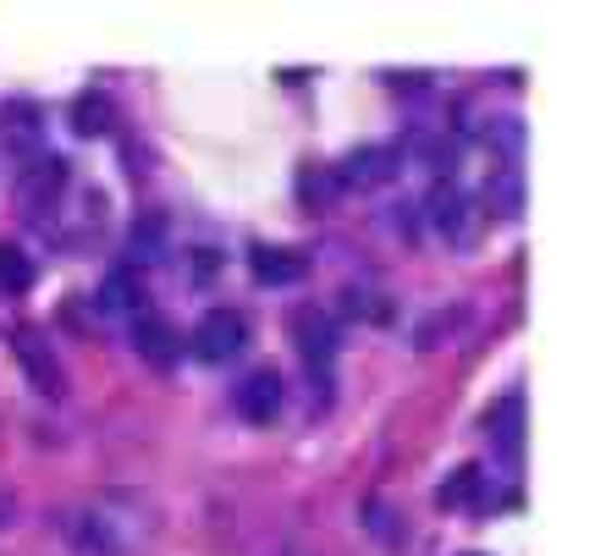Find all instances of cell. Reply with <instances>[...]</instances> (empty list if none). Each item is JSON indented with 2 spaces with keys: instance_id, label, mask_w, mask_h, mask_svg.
Here are the masks:
<instances>
[{
  "instance_id": "cell-13",
  "label": "cell",
  "mask_w": 595,
  "mask_h": 556,
  "mask_svg": "<svg viewBox=\"0 0 595 556\" xmlns=\"http://www.w3.org/2000/svg\"><path fill=\"white\" fill-rule=\"evenodd\" d=\"M480 496H485V474L474 469V462L453 469V480H442V491H436V502H442L447 512H458V507H469V502H480Z\"/></svg>"
},
{
  "instance_id": "cell-12",
  "label": "cell",
  "mask_w": 595,
  "mask_h": 556,
  "mask_svg": "<svg viewBox=\"0 0 595 556\" xmlns=\"http://www.w3.org/2000/svg\"><path fill=\"white\" fill-rule=\"evenodd\" d=\"M298 199H303L309 210H331L336 199H343L336 165H303V171H298Z\"/></svg>"
},
{
  "instance_id": "cell-16",
  "label": "cell",
  "mask_w": 595,
  "mask_h": 556,
  "mask_svg": "<svg viewBox=\"0 0 595 556\" xmlns=\"http://www.w3.org/2000/svg\"><path fill=\"white\" fill-rule=\"evenodd\" d=\"M100 304L116 309V314H133L144 304V287H138V275L133 270H111L106 275V287H100Z\"/></svg>"
},
{
  "instance_id": "cell-1",
  "label": "cell",
  "mask_w": 595,
  "mask_h": 556,
  "mask_svg": "<svg viewBox=\"0 0 595 556\" xmlns=\"http://www.w3.org/2000/svg\"><path fill=\"white\" fill-rule=\"evenodd\" d=\"M243 342H248V325H243V314H232V309H210V314L194 325V353H199L204 363L237 358Z\"/></svg>"
},
{
  "instance_id": "cell-15",
  "label": "cell",
  "mask_w": 595,
  "mask_h": 556,
  "mask_svg": "<svg viewBox=\"0 0 595 556\" xmlns=\"http://www.w3.org/2000/svg\"><path fill=\"white\" fill-rule=\"evenodd\" d=\"M72 127H77L83 138L111 133V100L100 95V88H95V95H77V100H72Z\"/></svg>"
},
{
  "instance_id": "cell-5",
  "label": "cell",
  "mask_w": 595,
  "mask_h": 556,
  "mask_svg": "<svg viewBox=\"0 0 595 556\" xmlns=\"http://www.w3.org/2000/svg\"><path fill=\"white\" fill-rule=\"evenodd\" d=\"M424 205H431V221H436V226H442L458 248H469V243H474V215H480V205H469V199L453 188V182H436Z\"/></svg>"
},
{
  "instance_id": "cell-18",
  "label": "cell",
  "mask_w": 595,
  "mask_h": 556,
  "mask_svg": "<svg viewBox=\"0 0 595 556\" xmlns=\"http://www.w3.org/2000/svg\"><path fill=\"white\" fill-rule=\"evenodd\" d=\"M364 529H370L381 545H397V540H402V518H392L386 502H370V507H364Z\"/></svg>"
},
{
  "instance_id": "cell-9",
  "label": "cell",
  "mask_w": 595,
  "mask_h": 556,
  "mask_svg": "<svg viewBox=\"0 0 595 556\" xmlns=\"http://www.w3.org/2000/svg\"><path fill=\"white\" fill-rule=\"evenodd\" d=\"M133 353L144 363H154V369H172L177 363V331L165 325L160 314H138L133 320Z\"/></svg>"
},
{
  "instance_id": "cell-22",
  "label": "cell",
  "mask_w": 595,
  "mask_h": 556,
  "mask_svg": "<svg viewBox=\"0 0 595 556\" xmlns=\"http://www.w3.org/2000/svg\"><path fill=\"white\" fill-rule=\"evenodd\" d=\"M469 556H474V551H469Z\"/></svg>"
},
{
  "instance_id": "cell-7",
  "label": "cell",
  "mask_w": 595,
  "mask_h": 556,
  "mask_svg": "<svg viewBox=\"0 0 595 556\" xmlns=\"http://www.w3.org/2000/svg\"><path fill=\"white\" fill-rule=\"evenodd\" d=\"M39 138H45V116L34 100H12V106H0V149H12V155H39Z\"/></svg>"
},
{
  "instance_id": "cell-20",
  "label": "cell",
  "mask_w": 595,
  "mask_h": 556,
  "mask_svg": "<svg viewBox=\"0 0 595 556\" xmlns=\"http://www.w3.org/2000/svg\"><path fill=\"white\" fill-rule=\"evenodd\" d=\"M194 270H199V282H210V275L221 270V254H215V248H199V259H194Z\"/></svg>"
},
{
  "instance_id": "cell-4",
  "label": "cell",
  "mask_w": 595,
  "mask_h": 556,
  "mask_svg": "<svg viewBox=\"0 0 595 556\" xmlns=\"http://www.w3.org/2000/svg\"><path fill=\"white\" fill-rule=\"evenodd\" d=\"M282 397H287V386H282V375L276 369H253V375H243L237 381V413L248 419V424H271L276 413H282Z\"/></svg>"
},
{
  "instance_id": "cell-6",
  "label": "cell",
  "mask_w": 595,
  "mask_h": 556,
  "mask_svg": "<svg viewBox=\"0 0 595 556\" xmlns=\"http://www.w3.org/2000/svg\"><path fill=\"white\" fill-rule=\"evenodd\" d=\"M397 149H386V144H370V149H354L343 165H336V182L343 188H381V182H392L397 176Z\"/></svg>"
},
{
  "instance_id": "cell-8",
  "label": "cell",
  "mask_w": 595,
  "mask_h": 556,
  "mask_svg": "<svg viewBox=\"0 0 595 556\" xmlns=\"http://www.w3.org/2000/svg\"><path fill=\"white\" fill-rule=\"evenodd\" d=\"M17 358H23V369H28V381L45 392V397H61L66 392V381H61V363H55V353H50V342L34 331V325H23L17 331Z\"/></svg>"
},
{
  "instance_id": "cell-2",
  "label": "cell",
  "mask_w": 595,
  "mask_h": 556,
  "mask_svg": "<svg viewBox=\"0 0 595 556\" xmlns=\"http://www.w3.org/2000/svg\"><path fill=\"white\" fill-rule=\"evenodd\" d=\"M61 182H66L61 155H34V160H28V171H23V182H17V205H23V215H34V221H39V215L55 205Z\"/></svg>"
},
{
  "instance_id": "cell-21",
  "label": "cell",
  "mask_w": 595,
  "mask_h": 556,
  "mask_svg": "<svg viewBox=\"0 0 595 556\" xmlns=\"http://www.w3.org/2000/svg\"><path fill=\"white\" fill-rule=\"evenodd\" d=\"M0 523H7V496H0Z\"/></svg>"
},
{
  "instance_id": "cell-10",
  "label": "cell",
  "mask_w": 595,
  "mask_h": 556,
  "mask_svg": "<svg viewBox=\"0 0 595 556\" xmlns=\"http://www.w3.org/2000/svg\"><path fill=\"white\" fill-rule=\"evenodd\" d=\"M248 264H253V275H260L265 287H293V282H303V275H309L303 254H293V248H276V243H260V248L248 254Z\"/></svg>"
},
{
  "instance_id": "cell-14",
  "label": "cell",
  "mask_w": 595,
  "mask_h": 556,
  "mask_svg": "<svg viewBox=\"0 0 595 556\" xmlns=\"http://www.w3.org/2000/svg\"><path fill=\"white\" fill-rule=\"evenodd\" d=\"M519 199H524V188H519V171H513V165H501L496 176H485V194H480V210L491 205L496 215H519Z\"/></svg>"
},
{
  "instance_id": "cell-19",
  "label": "cell",
  "mask_w": 595,
  "mask_h": 556,
  "mask_svg": "<svg viewBox=\"0 0 595 556\" xmlns=\"http://www.w3.org/2000/svg\"><path fill=\"white\" fill-rule=\"evenodd\" d=\"M160 237H165L160 215H144V221H138V232H133V248H138V259H154V254H160Z\"/></svg>"
},
{
  "instance_id": "cell-17",
  "label": "cell",
  "mask_w": 595,
  "mask_h": 556,
  "mask_svg": "<svg viewBox=\"0 0 595 556\" xmlns=\"http://www.w3.org/2000/svg\"><path fill=\"white\" fill-rule=\"evenodd\" d=\"M34 287V259L23 254V248H12V243H0V293H28Z\"/></svg>"
},
{
  "instance_id": "cell-3",
  "label": "cell",
  "mask_w": 595,
  "mask_h": 556,
  "mask_svg": "<svg viewBox=\"0 0 595 556\" xmlns=\"http://www.w3.org/2000/svg\"><path fill=\"white\" fill-rule=\"evenodd\" d=\"M293 342H298L303 363L314 369V381H331V358H336V325H331L320 309H303V314H293Z\"/></svg>"
},
{
  "instance_id": "cell-11",
  "label": "cell",
  "mask_w": 595,
  "mask_h": 556,
  "mask_svg": "<svg viewBox=\"0 0 595 556\" xmlns=\"http://www.w3.org/2000/svg\"><path fill=\"white\" fill-rule=\"evenodd\" d=\"M485 430H491V441H496L507 457H519V435H524V403H519V397H501V403L485 413Z\"/></svg>"
}]
</instances>
